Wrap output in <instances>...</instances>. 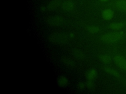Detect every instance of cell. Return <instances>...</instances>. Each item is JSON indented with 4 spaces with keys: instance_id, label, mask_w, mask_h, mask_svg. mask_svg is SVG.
Returning <instances> with one entry per match:
<instances>
[{
    "instance_id": "10",
    "label": "cell",
    "mask_w": 126,
    "mask_h": 94,
    "mask_svg": "<svg viewBox=\"0 0 126 94\" xmlns=\"http://www.w3.org/2000/svg\"><path fill=\"white\" fill-rule=\"evenodd\" d=\"M62 62L67 67L72 68L74 66V62L70 58L67 57H63L62 58Z\"/></svg>"
},
{
    "instance_id": "11",
    "label": "cell",
    "mask_w": 126,
    "mask_h": 94,
    "mask_svg": "<svg viewBox=\"0 0 126 94\" xmlns=\"http://www.w3.org/2000/svg\"><path fill=\"white\" fill-rule=\"evenodd\" d=\"M116 7L120 10L126 11V0H119L115 2Z\"/></svg>"
},
{
    "instance_id": "15",
    "label": "cell",
    "mask_w": 126,
    "mask_h": 94,
    "mask_svg": "<svg viewBox=\"0 0 126 94\" xmlns=\"http://www.w3.org/2000/svg\"><path fill=\"white\" fill-rule=\"evenodd\" d=\"M123 26L122 23H113L109 25V27L113 30H118L121 29Z\"/></svg>"
},
{
    "instance_id": "4",
    "label": "cell",
    "mask_w": 126,
    "mask_h": 94,
    "mask_svg": "<svg viewBox=\"0 0 126 94\" xmlns=\"http://www.w3.org/2000/svg\"><path fill=\"white\" fill-rule=\"evenodd\" d=\"M116 64L121 69L126 70V58L122 55H117L114 57Z\"/></svg>"
},
{
    "instance_id": "12",
    "label": "cell",
    "mask_w": 126,
    "mask_h": 94,
    "mask_svg": "<svg viewBox=\"0 0 126 94\" xmlns=\"http://www.w3.org/2000/svg\"><path fill=\"white\" fill-rule=\"evenodd\" d=\"M99 60L104 64L109 63L111 60V57L108 54H101L98 57Z\"/></svg>"
},
{
    "instance_id": "6",
    "label": "cell",
    "mask_w": 126,
    "mask_h": 94,
    "mask_svg": "<svg viewBox=\"0 0 126 94\" xmlns=\"http://www.w3.org/2000/svg\"><path fill=\"white\" fill-rule=\"evenodd\" d=\"M114 11L110 8H106L101 12V16L102 18L106 21L111 20L114 17Z\"/></svg>"
},
{
    "instance_id": "2",
    "label": "cell",
    "mask_w": 126,
    "mask_h": 94,
    "mask_svg": "<svg viewBox=\"0 0 126 94\" xmlns=\"http://www.w3.org/2000/svg\"><path fill=\"white\" fill-rule=\"evenodd\" d=\"M49 39L50 41L53 44H63L65 42L66 38L63 34L60 33L56 32L52 33L49 36Z\"/></svg>"
},
{
    "instance_id": "1",
    "label": "cell",
    "mask_w": 126,
    "mask_h": 94,
    "mask_svg": "<svg viewBox=\"0 0 126 94\" xmlns=\"http://www.w3.org/2000/svg\"><path fill=\"white\" fill-rule=\"evenodd\" d=\"M122 32H114L111 33H106L102 35L100 39L104 42L110 43L115 42L120 40L123 36Z\"/></svg>"
},
{
    "instance_id": "14",
    "label": "cell",
    "mask_w": 126,
    "mask_h": 94,
    "mask_svg": "<svg viewBox=\"0 0 126 94\" xmlns=\"http://www.w3.org/2000/svg\"><path fill=\"white\" fill-rule=\"evenodd\" d=\"M99 27L96 25H92L88 28V32L92 34L97 33L99 32Z\"/></svg>"
},
{
    "instance_id": "9",
    "label": "cell",
    "mask_w": 126,
    "mask_h": 94,
    "mask_svg": "<svg viewBox=\"0 0 126 94\" xmlns=\"http://www.w3.org/2000/svg\"><path fill=\"white\" fill-rule=\"evenodd\" d=\"M57 83L60 87H65L67 85L68 83V80L65 76H62L58 78Z\"/></svg>"
},
{
    "instance_id": "7",
    "label": "cell",
    "mask_w": 126,
    "mask_h": 94,
    "mask_svg": "<svg viewBox=\"0 0 126 94\" xmlns=\"http://www.w3.org/2000/svg\"><path fill=\"white\" fill-rule=\"evenodd\" d=\"M97 76V71L94 69H91L86 74V77L88 81H93Z\"/></svg>"
},
{
    "instance_id": "18",
    "label": "cell",
    "mask_w": 126,
    "mask_h": 94,
    "mask_svg": "<svg viewBox=\"0 0 126 94\" xmlns=\"http://www.w3.org/2000/svg\"><path fill=\"white\" fill-rule=\"evenodd\" d=\"M74 56H76L78 58H80L83 57V54L81 52H80L79 51H75V53L74 54Z\"/></svg>"
},
{
    "instance_id": "21",
    "label": "cell",
    "mask_w": 126,
    "mask_h": 94,
    "mask_svg": "<svg viewBox=\"0 0 126 94\" xmlns=\"http://www.w3.org/2000/svg\"><path fill=\"white\" fill-rule=\"evenodd\" d=\"M100 1H101V2H106V1H107L108 0H99Z\"/></svg>"
},
{
    "instance_id": "16",
    "label": "cell",
    "mask_w": 126,
    "mask_h": 94,
    "mask_svg": "<svg viewBox=\"0 0 126 94\" xmlns=\"http://www.w3.org/2000/svg\"><path fill=\"white\" fill-rule=\"evenodd\" d=\"M86 87V82L84 81H79L77 84V88L79 90H83Z\"/></svg>"
},
{
    "instance_id": "20",
    "label": "cell",
    "mask_w": 126,
    "mask_h": 94,
    "mask_svg": "<svg viewBox=\"0 0 126 94\" xmlns=\"http://www.w3.org/2000/svg\"><path fill=\"white\" fill-rule=\"evenodd\" d=\"M69 36L71 38H74V37H75V34L74 33H70L69 34Z\"/></svg>"
},
{
    "instance_id": "19",
    "label": "cell",
    "mask_w": 126,
    "mask_h": 94,
    "mask_svg": "<svg viewBox=\"0 0 126 94\" xmlns=\"http://www.w3.org/2000/svg\"><path fill=\"white\" fill-rule=\"evenodd\" d=\"M40 10L42 11V12H45L47 10V7L46 6H42L41 7H40Z\"/></svg>"
},
{
    "instance_id": "17",
    "label": "cell",
    "mask_w": 126,
    "mask_h": 94,
    "mask_svg": "<svg viewBox=\"0 0 126 94\" xmlns=\"http://www.w3.org/2000/svg\"><path fill=\"white\" fill-rule=\"evenodd\" d=\"M86 87L90 90H92L94 88L93 81H88L86 82Z\"/></svg>"
},
{
    "instance_id": "13",
    "label": "cell",
    "mask_w": 126,
    "mask_h": 94,
    "mask_svg": "<svg viewBox=\"0 0 126 94\" xmlns=\"http://www.w3.org/2000/svg\"><path fill=\"white\" fill-rule=\"evenodd\" d=\"M104 70L107 73H108L109 74H110L112 76H114L115 77H118V76H119V73L115 70H114L113 68H110L109 67L106 66L105 67H104Z\"/></svg>"
},
{
    "instance_id": "8",
    "label": "cell",
    "mask_w": 126,
    "mask_h": 94,
    "mask_svg": "<svg viewBox=\"0 0 126 94\" xmlns=\"http://www.w3.org/2000/svg\"><path fill=\"white\" fill-rule=\"evenodd\" d=\"M61 4L60 0H52L46 6L47 10H53Z\"/></svg>"
},
{
    "instance_id": "3",
    "label": "cell",
    "mask_w": 126,
    "mask_h": 94,
    "mask_svg": "<svg viewBox=\"0 0 126 94\" xmlns=\"http://www.w3.org/2000/svg\"><path fill=\"white\" fill-rule=\"evenodd\" d=\"M63 18L61 16H52L46 18L45 21L48 25L50 26H58L63 22Z\"/></svg>"
},
{
    "instance_id": "5",
    "label": "cell",
    "mask_w": 126,
    "mask_h": 94,
    "mask_svg": "<svg viewBox=\"0 0 126 94\" xmlns=\"http://www.w3.org/2000/svg\"><path fill=\"white\" fill-rule=\"evenodd\" d=\"M62 6L63 10L67 12H71L75 8V4L71 0H66L62 3Z\"/></svg>"
}]
</instances>
